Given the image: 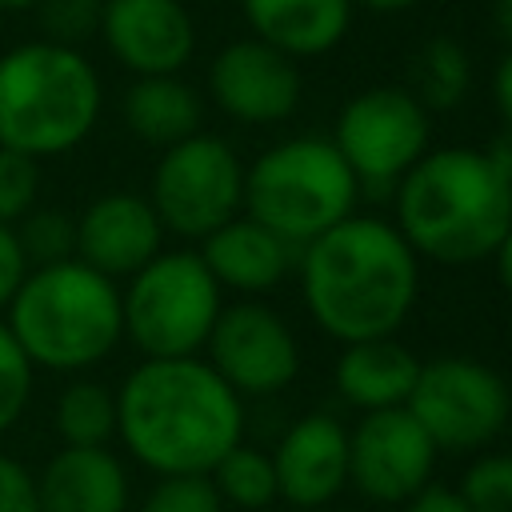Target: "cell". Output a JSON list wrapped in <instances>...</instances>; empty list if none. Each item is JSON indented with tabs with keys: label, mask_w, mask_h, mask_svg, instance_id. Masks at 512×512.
Listing matches in <instances>:
<instances>
[{
	"label": "cell",
	"mask_w": 512,
	"mask_h": 512,
	"mask_svg": "<svg viewBox=\"0 0 512 512\" xmlns=\"http://www.w3.org/2000/svg\"><path fill=\"white\" fill-rule=\"evenodd\" d=\"M360 184L328 136H288L244 168V216L304 248L356 212Z\"/></svg>",
	"instance_id": "cell-6"
},
{
	"label": "cell",
	"mask_w": 512,
	"mask_h": 512,
	"mask_svg": "<svg viewBox=\"0 0 512 512\" xmlns=\"http://www.w3.org/2000/svg\"><path fill=\"white\" fill-rule=\"evenodd\" d=\"M208 96L240 124H280L300 108V64L256 36L232 40L208 64Z\"/></svg>",
	"instance_id": "cell-13"
},
{
	"label": "cell",
	"mask_w": 512,
	"mask_h": 512,
	"mask_svg": "<svg viewBox=\"0 0 512 512\" xmlns=\"http://www.w3.org/2000/svg\"><path fill=\"white\" fill-rule=\"evenodd\" d=\"M100 8H104V0H40L32 12L44 32L40 40L80 48L84 40H92L100 32Z\"/></svg>",
	"instance_id": "cell-27"
},
{
	"label": "cell",
	"mask_w": 512,
	"mask_h": 512,
	"mask_svg": "<svg viewBox=\"0 0 512 512\" xmlns=\"http://www.w3.org/2000/svg\"><path fill=\"white\" fill-rule=\"evenodd\" d=\"M100 108L104 84L80 48L28 40L0 52V148L64 156L92 136Z\"/></svg>",
	"instance_id": "cell-5"
},
{
	"label": "cell",
	"mask_w": 512,
	"mask_h": 512,
	"mask_svg": "<svg viewBox=\"0 0 512 512\" xmlns=\"http://www.w3.org/2000/svg\"><path fill=\"white\" fill-rule=\"evenodd\" d=\"M408 80H412L408 92L428 112H448L472 88V56L456 36H432V40H424L416 48Z\"/></svg>",
	"instance_id": "cell-22"
},
{
	"label": "cell",
	"mask_w": 512,
	"mask_h": 512,
	"mask_svg": "<svg viewBox=\"0 0 512 512\" xmlns=\"http://www.w3.org/2000/svg\"><path fill=\"white\" fill-rule=\"evenodd\" d=\"M256 40L300 60L328 56L356 20L352 0H240Z\"/></svg>",
	"instance_id": "cell-19"
},
{
	"label": "cell",
	"mask_w": 512,
	"mask_h": 512,
	"mask_svg": "<svg viewBox=\"0 0 512 512\" xmlns=\"http://www.w3.org/2000/svg\"><path fill=\"white\" fill-rule=\"evenodd\" d=\"M336 152L352 168L360 196H392L404 172L432 148L428 108L400 84H376L348 96L336 112Z\"/></svg>",
	"instance_id": "cell-8"
},
{
	"label": "cell",
	"mask_w": 512,
	"mask_h": 512,
	"mask_svg": "<svg viewBox=\"0 0 512 512\" xmlns=\"http://www.w3.org/2000/svg\"><path fill=\"white\" fill-rule=\"evenodd\" d=\"M4 324L32 368L84 372L124 340L120 288L76 256L28 268Z\"/></svg>",
	"instance_id": "cell-4"
},
{
	"label": "cell",
	"mask_w": 512,
	"mask_h": 512,
	"mask_svg": "<svg viewBox=\"0 0 512 512\" xmlns=\"http://www.w3.org/2000/svg\"><path fill=\"white\" fill-rule=\"evenodd\" d=\"M456 492L472 512H512V452H484L472 460Z\"/></svg>",
	"instance_id": "cell-26"
},
{
	"label": "cell",
	"mask_w": 512,
	"mask_h": 512,
	"mask_svg": "<svg viewBox=\"0 0 512 512\" xmlns=\"http://www.w3.org/2000/svg\"><path fill=\"white\" fill-rule=\"evenodd\" d=\"M356 8H368V12H384V16H392V12H408V8H416L420 0H352Z\"/></svg>",
	"instance_id": "cell-37"
},
{
	"label": "cell",
	"mask_w": 512,
	"mask_h": 512,
	"mask_svg": "<svg viewBox=\"0 0 512 512\" xmlns=\"http://www.w3.org/2000/svg\"><path fill=\"white\" fill-rule=\"evenodd\" d=\"M416 372H420V360L408 344H400L396 336H376V340L340 344L332 384L344 404L360 412H380V408L408 404Z\"/></svg>",
	"instance_id": "cell-20"
},
{
	"label": "cell",
	"mask_w": 512,
	"mask_h": 512,
	"mask_svg": "<svg viewBox=\"0 0 512 512\" xmlns=\"http://www.w3.org/2000/svg\"><path fill=\"white\" fill-rule=\"evenodd\" d=\"M300 300L336 344L396 336L420 296V256L380 216H344L296 252Z\"/></svg>",
	"instance_id": "cell-1"
},
{
	"label": "cell",
	"mask_w": 512,
	"mask_h": 512,
	"mask_svg": "<svg viewBox=\"0 0 512 512\" xmlns=\"http://www.w3.org/2000/svg\"><path fill=\"white\" fill-rule=\"evenodd\" d=\"M440 448L408 408L364 412L348 432V484L372 504H408L432 484Z\"/></svg>",
	"instance_id": "cell-12"
},
{
	"label": "cell",
	"mask_w": 512,
	"mask_h": 512,
	"mask_svg": "<svg viewBox=\"0 0 512 512\" xmlns=\"http://www.w3.org/2000/svg\"><path fill=\"white\" fill-rule=\"evenodd\" d=\"M116 436L156 476H208L244 440V396L204 356L140 360L116 388Z\"/></svg>",
	"instance_id": "cell-2"
},
{
	"label": "cell",
	"mask_w": 512,
	"mask_h": 512,
	"mask_svg": "<svg viewBox=\"0 0 512 512\" xmlns=\"http://www.w3.org/2000/svg\"><path fill=\"white\" fill-rule=\"evenodd\" d=\"M140 512H224V500L208 476H160Z\"/></svg>",
	"instance_id": "cell-29"
},
{
	"label": "cell",
	"mask_w": 512,
	"mask_h": 512,
	"mask_svg": "<svg viewBox=\"0 0 512 512\" xmlns=\"http://www.w3.org/2000/svg\"><path fill=\"white\" fill-rule=\"evenodd\" d=\"M400 512H472L456 488H436L428 484L420 496H412L408 504H400Z\"/></svg>",
	"instance_id": "cell-33"
},
{
	"label": "cell",
	"mask_w": 512,
	"mask_h": 512,
	"mask_svg": "<svg viewBox=\"0 0 512 512\" xmlns=\"http://www.w3.org/2000/svg\"><path fill=\"white\" fill-rule=\"evenodd\" d=\"M96 36L132 76H180L196 52V24L180 0H104Z\"/></svg>",
	"instance_id": "cell-14"
},
{
	"label": "cell",
	"mask_w": 512,
	"mask_h": 512,
	"mask_svg": "<svg viewBox=\"0 0 512 512\" xmlns=\"http://www.w3.org/2000/svg\"><path fill=\"white\" fill-rule=\"evenodd\" d=\"M492 156L500 160V168H504V176H508V184H512V136L504 132L500 140H496V148H492Z\"/></svg>",
	"instance_id": "cell-38"
},
{
	"label": "cell",
	"mask_w": 512,
	"mask_h": 512,
	"mask_svg": "<svg viewBox=\"0 0 512 512\" xmlns=\"http://www.w3.org/2000/svg\"><path fill=\"white\" fill-rule=\"evenodd\" d=\"M120 112L136 140L164 152L200 132L204 100L180 76H136L120 100Z\"/></svg>",
	"instance_id": "cell-21"
},
{
	"label": "cell",
	"mask_w": 512,
	"mask_h": 512,
	"mask_svg": "<svg viewBox=\"0 0 512 512\" xmlns=\"http://www.w3.org/2000/svg\"><path fill=\"white\" fill-rule=\"evenodd\" d=\"M224 308V288L192 248L156 252L120 288L124 336L144 360L200 356Z\"/></svg>",
	"instance_id": "cell-7"
},
{
	"label": "cell",
	"mask_w": 512,
	"mask_h": 512,
	"mask_svg": "<svg viewBox=\"0 0 512 512\" xmlns=\"http://www.w3.org/2000/svg\"><path fill=\"white\" fill-rule=\"evenodd\" d=\"M276 496L292 508H324L348 488V428L328 412H304L272 448Z\"/></svg>",
	"instance_id": "cell-15"
},
{
	"label": "cell",
	"mask_w": 512,
	"mask_h": 512,
	"mask_svg": "<svg viewBox=\"0 0 512 512\" xmlns=\"http://www.w3.org/2000/svg\"><path fill=\"white\" fill-rule=\"evenodd\" d=\"M24 276H28V260L16 244V232L0 224V308H8V300L16 296Z\"/></svg>",
	"instance_id": "cell-32"
},
{
	"label": "cell",
	"mask_w": 512,
	"mask_h": 512,
	"mask_svg": "<svg viewBox=\"0 0 512 512\" xmlns=\"http://www.w3.org/2000/svg\"><path fill=\"white\" fill-rule=\"evenodd\" d=\"M164 244V224L148 196L104 192L76 216V260L104 272L108 280L140 272Z\"/></svg>",
	"instance_id": "cell-16"
},
{
	"label": "cell",
	"mask_w": 512,
	"mask_h": 512,
	"mask_svg": "<svg viewBox=\"0 0 512 512\" xmlns=\"http://www.w3.org/2000/svg\"><path fill=\"white\" fill-rule=\"evenodd\" d=\"M0 512H40L36 476L8 452H0Z\"/></svg>",
	"instance_id": "cell-31"
},
{
	"label": "cell",
	"mask_w": 512,
	"mask_h": 512,
	"mask_svg": "<svg viewBox=\"0 0 512 512\" xmlns=\"http://www.w3.org/2000/svg\"><path fill=\"white\" fill-rule=\"evenodd\" d=\"M492 32L504 48H512V0H492Z\"/></svg>",
	"instance_id": "cell-36"
},
{
	"label": "cell",
	"mask_w": 512,
	"mask_h": 512,
	"mask_svg": "<svg viewBox=\"0 0 512 512\" xmlns=\"http://www.w3.org/2000/svg\"><path fill=\"white\" fill-rule=\"evenodd\" d=\"M28 396H32V364L20 352L8 324L0 320V436L20 420V412L28 408Z\"/></svg>",
	"instance_id": "cell-30"
},
{
	"label": "cell",
	"mask_w": 512,
	"mask_h": 512,
	"mask_svg": "<svg viewBox=\"0 0 512 512\" xmlns=\"http://www.w3.org/2000/svg\"><path fill=\"white\" fill-rule=\"evenodd\" d=\"M296 252L300 248L244 212L200 240V260L208 264L216 284L224 292H240L244 300H260L280 288L288 272H296Z\"/></svg>",
	"instance_id": "cell-17"
},
{
	"label": "cell",
	"mask_w": 512,
	"mask_h": 512,
	"mask_svg": "<svg viewBox=\"0 0 512 512\" xmlns=\"http://www.w3.org/2000/svg\"><path fill=\"white\" fill-rule=\"evenodd\" d=\"M392 212L420 260L468 268L492 260L512 228V184L492 148H428L396 184Z\"/></svg>",
	"instance_id": "cell-3"
},
{
	"label": "cell",
	"mask_w": 512,
	"mask_h": 512,
	"mask_svg": "<svg viewBox=\"0 0 512 512\" xmlns=\"http://www.w3.org/2000/svg\"><path fill=\"white\" fill-rule=\"evenodd\" d=\"M12 232L28 268H44L76 256V216H68L64 208H32Z\"/></svg>",
	"instance_id": "cell-25"
},
{
	"label": "cell",
	"mask_w": 512,
	"mask_h": 512,
	"mask_svg": "<svg viewBox=\"0 0 512 512\" xmlns=\"http://www.w3.org/2000/svg\"><path fill=\"white\" fill-rule=\"evenodd\" d=\"M56 432L68 448H108L116 436V392L76 380L56 396Z\"/></svg>",
	"instance_id": "cell-23"
},
{
	"label": "cell",
	"mask_w": 512,
	"mask_h": 512,
	"mask_svg": "<svg viewBox=\"0 0 512 512\" xmlns=\"http://www.w3.org/2000/svg\"><path fill=\"white\" fill-rule=\"evenodd\" d=\"M492 104L504 120V132L512 136V48L500 56V64L492 72Z\"/></svg>",
	"instance_id": "cell-34"
},
{
	"label": "cell",
	"mask_w": 512,
	"mask_h": 512,
	"mask_svg": "<svg viewBox=\"0 0 512 512\" xmlns=\"http://www.w3.org/2000/svg\"><path fill=\"white\" fill-rule=\"evenodd\" d=\"M40 0H0V12H32Z\"/></svg>",
	"instance_id": "cell-39"
},
{
	"label": "cell",
	"mask_w": 512,
	"mask_h": 512,
	"mask_svg": "<svg viewBox=\"0 0 512 512\" xmlns=\"http://www.w3.org/2000/svg\"><path fill=\"white\" fill-rule=\"evenodd\" d=\"M40 196V160L0 148V224L16 228Z\"/></svg>",
	"instance_id": "cell-28"
},
{
	"label": "cell",
	"mask_w": 512,
	"mask_h": 512,
	"mask_svg": "<svg viewBox=\"0 0 512 512\" xmlns=\"http://www.w3.org/2000/svg\"><path fill=\"white\" fill-rule=\"evenodd\" d=\"M208 480L216 484L220 500L232 504V508H244V512H256V508H268L276 504V468H272V452L264 448H252V444H236L212 472Z\"/></svg>",
	"instance_id": "cell-24"
},
{
	"label": "cell",
	"mask_w": 512,
	"mask_h": 512,
	"mask_svg": "<svg viewBox=\"0 0 512 512\" xmlns=\"http://www.w3.org/2000/svg\"><path fill=\"white\" fill-rule=\"evenodd\" d=\"M492 264H496V280H500V284H504V292L512 296V228L504 232L500 248L492 252Z\"/></svg>",
	"instance_id": "cell-35"
},
{
	"label": "cell",
	"mask_w": 512,
	"mask_h": 512,
	"mask_svg": "<svg viewBox=\"0 0 512 512\" xmlns=\"http://www.w3.org/2000/svg\"><path fill=\"white\" fill-rule=\"evenodd\" d=\"M132 488L108 448H60L36 476L40 512H128Z\"/></svg>",
	"instance_id": "cell-18"
},
{
	"label": "cell",
	"mask_w": 512,
	"mask_h": 512,
	"mask_svg": "<svg viewBox=\"0 0 512 512\" xmlns=\"http://www.w3.org/2000/svg\"><path fill=\"white\" fill-rule=\"evenodd\" d=\"M440 452H480L512 420L508 380L472 356L420 360L404 404Z\"/></svg>",
	"instance_id": "cell-10"
},
{
	"label": "cell",
	"mask_w": 512,
	"mask_h": 512,
	"mask_svg": "<svg viewBox=\"0 0 512 512\" xmlns=\"http://www.w3.org/2000/svg\"><path fill=\"white\" fill-rule=\"evenodd\" d=\"M204 360L236 396H276L300 376V344L288 320L264 300L224 304Z\"/></svg>",
	"instance_id": "cell-11"
},
{
	"label": "cell",
	"mask_w": 512,
	"mask_h": 512,
	"mask_svg": "<svg viewBox=\"0 0 512 512\" xmlns=\"http://www.w3.org/2000/svg\"><path fill=\"white\" fill-rule=\"evenodd\" d=\"M148 204L164 232L204 240L244 212V164L224 136L196 132L160 152L152 168Z\"/></svg>",
	"instance_id": "cell-9"
}]
</instances>
